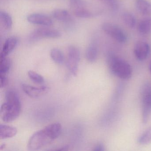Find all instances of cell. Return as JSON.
<instances>
[{
  "instance_id": "7a4b0ae2",
  "label": "cell",
  "mask_w": 151,
  "mask_h": 151,
  "mask_svg": "<svg viewBox=\"0 0 151 151\" xmlns=\"http://www.w3.org/2000/svg\"><path fill=\"white\" fill-rule=\"evenodd\" d=\"M6 102L1 105L0 115L3 122H10L20 116L22 105L18 94L14 90H9L6 92Z\"/></svg>"
},
{
  "instance_id": "e0dca14e",
  "label": "cell",
  "mask_w": 151,
  "mask_h": 151,
  "mask_svg": "<svg viewBox=\"0 0 151 151\" xmlns=\"http://www.w3.org/2000/svg\"><path fill=\"white\" fill-rule=\"evenodd\" d=\"M0 20L3 27L7 30H9L13 25V20L11 16L5 11L0 12Z\"/></svg>"
},
{
  "instance_id": "603a6c76",
  "label": "cell",
  "mask_w": 151,
  "mask_h": 151,
  "mask_svg": "<svg viewBox=\"0 0 151 151\" xmlns=\"http://www.w3.org/2000/svg\"><path fill=\"white\" fill-rule=\"evenodd\" d=\"M28 76L32 81L37 83L41 84L44 83V77L40 74L32 70H29L28 72Z\"/></svg>"
},
{
  "instance_id": "6da1fadb",
  "label": "cell",
  "mask_w": 151,
  "mask_h": 151,
  "mask_svg": "<svg viewBox=\"0 0 151 151\" xmlns=\"http://www.w3.org/2000/svg\"><path fill=\"white\" fill-rule=\"evenodd\" d=\"M62 129L61 124L55 123L36 132L29 139L28 149L36 151L51 144L60 136Z\"/></svg>"
},
{
  "instance_id": "7402d4cb",
  "label": "cell",
  "mask_w": 151,
  "mask_h": 151,
  "mask_svg": "<svg viewBox=\"0 0 151 151\" xmlns=\"http://www.w3.org/2000/svg\"><path fill=\"white\" fill-rule=\"evenodd\" d=\"M70 6L73 12L82 9L86 8V4L83 0H70Z\"/></svg>"
},
{
  "instance_id": "ac0fdd59",
  "label": "cell",
  "mask_w": 151,
  "mask_h": 151,
  "mask_svg": "<svg viewBox=\"0 0 151 151\" xmlns=\"http://www.w3.org/2000/svg\"><path fill=\"white\" fill-rule=\"evenodd\" d=\"M11 67V61L7 57L0 58V76H7Z\"/></svg>"
},
{
  "instance_id": "8992f818",
  "label": "cell",
  "mask_w": 151,
  "mask_h": 151,
  "mask_svg": "<svg viewBox=\"0 0 151 151\" xmlns=\"http://www.w3.org/2000/svg\"><path fill=\"white\" fill-rule=\"evenodd\" d=\"M101 28L105 33L117 42L124 43L127 40V37L124 32L115 24L105 23L102 24Z\"/></svg>"
},
{
  "instance_id": "f1b7e54d",
  "label": "cell",
  "mask_w": 151,
  "mask_h": 151,
  "mask_svg": "<svg viewBox=\"0 0 151 151\" xmlns=\"http://www.w3.org/2000/svg\"><path fill=\"white\" fill-rule=\"evenodd\" d=\"M5 147H6V145H5V144H2V145H1V146H0V150H3V149L5 148Z\"/></svg>"
},
{
  "instance_id": "d4e9b609",
  "label": "cell",
  "mask_w": 151,
  "mask_h": 151,
  "mask_svg": "<svg viewBox=\"0 0 151 151\" xmlns=\"http://www.w3.org/2000/svg\"><path fill=\"white\" fill-rule=\"evenodd\" d=\"M101 1L112 9H116L118 7V3L116 0H101Z\"/></svg>"
},
{
  "instance_id": "f546056e",
  "label": "cell",
  "mask_w": 151,
  "mask_h": 151,
  "mask_svg": "<svg viewBox=\"0 0 151 151\" xmlns=\"http://www.w3.org/2000/svg\"><path fill=\"white\" fill-rule=\"evenodd\" d=\"M149 68L150 73H151V60L150 61V63H149Z\"/></svg>"
},
{
  "instance_id": "9a60e30c",
  "label": "cell",
  "mask_w": 151,
  "mask_h": 151,
  "mask_svg": "<svg viewBox=\"0 0 151 151\" xmlns=\"http://www.w3.org/2000/svg\"><path fill=\"white\" fill-rule=\"evenodd\" d=\"M98 50L97 46L94 44L90 45L86 52V57L89 62L93 63L97 60Z\"/></svg>"
},
{
  "instance_id": "4fadbf2b",
  "label": "cell",
  "mask_w": 151,
  "mask_h": 151,
  "mask_svg": "<svg viewBox=\"0 0 151 151\" xmlns=\"http://www.w3.org/2000/svg\"><path fill=\"white\" fill-rule=\"evenodd\" d=\"M136 7L139 12L144 15L151 14V3L145 0H137Z\"/></svg>"
},
{
  "instance_id": "44dd1931",
  "label": "cell",
  "mask_w": 151,
  "mask_h": 151,
  "mask_svg": "<svg viewBox=\"0 0 151 151\" xmlns=\"http://www.w3.org/2000/svg\"><path fill=\"white\" fill-rule=\"evenodd\" d=\"M122 20L124 23L129 28H134L136 25V19L130 13H124L123 14Z\"/></svg>"
},
{
  "instance_id": "5bb4252c",
  "label": "cell",
  "mask_w": 151,
  "mask_h": 151,
  "mask_svg": "<svg viewBox=\"0 0 151 151\" xmlns=\"http://www.w3.org/2000/svg\"><path fill=\"white\" fill-rule=\"evenodd\" d=\"M52 16L56 20L61 22H69L71 20L70 14L65 9H55L53 11Z\"/></svg>"
},
{
  "instance_id": "d6986e66",
  "label": "cell",
  "mask_w": 151,
  "mask_h": 151,
  "mask_svg": "<svg viewBox=\"0 0 151 151\" xmlns=\"http://www.w3.org/2000/svg\"><path fill=\"white\" fill-rule=\"evenodd\" d=\"M50 56L52 60L57 64L62 65L64 63V55L60 50L58 48H53L50 52Z\"/></svg>"
},
{
  "instance_id": "ffe728a7",
  "label": "cell",
  "mask_w": 151,
  "mask_h": 151,
  "mask_svg": "<svg viewBox=\"0 0 151 151\" xmlns=\"http://www.w3.org/2000/svg\"><path fill=\"white\" fill-rule=\"evenodd\" d=\"M138 142L142 145H147L151 143V127L147 129L139 136Z\"/></svg>"
},
{
  "instance_id": "30bf717a",
  "label": "cell",
  "mask_w": 151,
  "mask_h": 151,
  "mask_svg": "<svg viewBox=\"0 0 151 151\" xmlns=\"http://www.w3.org/2000/svg\"><path fill=\"white\" fill-rule=\"evenodd\" d=\"M29 22L32 24L43 26H51L52 24V19L45 15L40 14H33L28 16L27 18Z\"/></svg>"
},
{
  "instance_id": "5b68a950",
  "label": "cell",
  "mask_w": 151,
  "mask_h": 151,
  "mask_svg": "<svg viewBox=\"0 0 151 151\" xmlns=\"http://www.w3.org/2000/svg\"><path fill=\"white\" fill-rule=\"evenodd\" d=\"M80 60V52L79 49L74 46H70L68 49V57L66 65L74 76H76L77 74Z\"/></svg>"
},
{
  "instance_id": "3957f363",
  "label": "cell",
  "mask_w": 151,
  "mask_h": 151,
  "mask_svg": "<svg viewBox=\"0 0 151 151\" xmlns=\"http://www.w3.org/2000/svg\"><path fill=\"white\" fill-rule=\"evenodd\" d=\"M109 67L112 73L121 79H129L132 75V69L128 63L114 56L108 59Z\"/></svg>"
},
{
  "instance_id": "52a82bcc",
  "label": "cell",
  "mask_w": 151,
  "mask_h": 151,
  "mask_svg": "<svg viewBox=\"0 0 151 151\" xmlns=\"http://www.w3.org/2000/svg\"><path fill=\"white\" fill-rule=\"evenodd\" d=\"M61 36L59 31L54 29L41 28L34 30L29 37L30 41H34L43 38H58Z\"/></svg>"
},
{
  "instance_id": "cb8c5ba5",
  "label": "cell",
  "mask_w": 151,
  "mask_h": 151,
  "mask_svg": "<svg viewBox=\"0 0 151 151\" xmlns=\"http://www.w3.org/2000/svg\"><path fill=\"white\" fill-rule=\"evenodd\" d=\"M74 14L76 17L79 18H90L93 16V14L86 8L74 11Z\"/></svg>"
},
{
  "instance_id": "277c9868",
  "label": "cell",
  "mask_w": 151,
  "mask_h": 151,
  "mask_svg": "<svg viewBox=\"0 0 151 151\" xmlns=\"http://www.w3.org/2000/svg\"><path fill=\"white\" fill-rule=\"evenodd\" d=\"M142 119L143 123L148 122L151 114V85L147 83L144 85L141 93Z\"/></svg>"
},
{
  "instance_id": "7c38bea8",
  "label": "cell",
  "mask_w": 151,
  "mask_h": 151,
  "mask_svg": "<svg viewBox=\"0 0 151 151\" xmlns=\"http://www.w3.org/2000/svg\"><path fill=\"white\" fill-rule=\"evenodd\" d=\"M17 133V130L15 127L6 124L0 125V138L6 139L14 137Z\"/></svg>"
},
{
  "instance_id": "ba28073f",
  "label": "cell",
  "mask_w": 151,
  "mask_h": 151,
  "mask_svg": "<svg viewBox=\"0 0 151 151\" xmlns=\"http://www.w3.org/2000/svg\"><path fill=\"white\" fill-rule=\"evenodd\" d=\"M22 88L24 92L29 97L33 99L40 98L47 93L49 88L46 86L35 87L26 84H23Z\"/></svg>"
},
{
  "instance_id": "9c48e42d",
  "label": "cell",
  "mask_w": 151,
  "mask_h": 151,
  "mask_svg": "<svg viewBox=\"0 0 151 151\" xmlns=\"http://www.w3.org/2000/svg\"><path fill=\"white\" fill-rule=\"evenodd\" d=\"M150 52V47L146 42L139 41L134 46V53L137 60L143 61L146 60Z\"/></svg>"
},
{
  "instance_id": "8fae6325",
  "label": "cell",
  "mask_w": 151,
  "mask_h": 151,
  "mask_svg": "<svg viewBox=\"0 0 151 151\" xmlns=\"http://www.w3.org/2000/svg\"><path fill=\"white\" fill-rule=\"evenodd\" d=\"M18 38L16 37H10L8 38L3 45L0 58L7 57L16 47L18 45Z\"/></svg>"
},
{
  "instance_id": "2e32d148",
  "label": "cell",
  "mask_w": 151,
  "mask_h": 151,
  "mask_svg": "<svg viewBox=\"0 0 151 151\" xmlns=\"http://www.w3.org/2000/svg\"><path fill=\"white\" fill-rule=\"evenodd\" d=\"M139 31L141 34H147L151 32V18H145L141 20L138 26Z\"/></svg>"
},
{
  "instance_id": "83f0119b",
  "label": "cell",
  "mask_w": 151,
  "mask_h": 151,
  "mask_svg": "<svg viewBox=\"0 0 151 151\" xmlns=\"http://www.w3.org/2000/svg\"><path fill=\"white\" fill-rule=\"evenodd\" d=\"M69 146L64 145L61 147H59L58 149H56L55 151H67L69 150Z\"/></svg>"
},
{
  "instance_id": "4316f807",
  "label": "cell",
  "mask_w": 151,
  "mask_h": 151,
  "mask_svg": "<svg viewBox=\"0 0 151 151\" xmlns=\"http://www.w3.org/2000/svg\"><path fill=\"white\" fill-rule=\"evenodd\" d=\"M105 150V147L104 145L102 144H99L94 147L93 151H103Z\"/></svg>"
},
{
  "instance_id": "484cf974",
  "label": "cell",
  "mask_w": 151,
  "mask_h": 151,
  "mask_svg": "<svg viewBox=\"0 0 151 151\" xmlns=\"http://www.w3.org/2000/svg\"><path fill=\"white\" fill-rule=\"evenodd\" d=\"M0 80H1V87L2 88L6 87L8 83L7 76H0Z\"/></svg>"
}]
</instances>
